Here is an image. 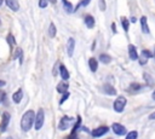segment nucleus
Masks as SVG:
<instances>
[{"instance_id":"bb28decb","label":"nucleus","mask_w":155,"mask_h":139,"mask_svg":"<svg viewBox=\"0 0 155 139\" xmlns=\"http://www.w3.org/2000/svg\"><path fill=\"white\" fill-rule=\"evenodd\" d=\"M6 40H7V44L10 45V47H11V48H12V47H13V46L16 45L15 37H13V35H12V34H8V35H7V39H6Z\"/></svg>"},{"instance_id":"f704fd0d","label":"nucleus","mask_w":155,"mask_h":139,"mask_svg":"<svg viewBox=\"0 0 155 139\" xmlns=\"http://www.w3.org/2000/svg\"><path fill=\"white\" fill-rule=\"evenodd\" d=\"M5 99V92L4 91H0V103Z\"/></svg>"},{"instance_id":"e433bc0d","label":"nucleus","mask_w":155,"mask_h":139,"mask_svg":"<svg viewBox=\"0 0 155 139\" xmlns=\"http://www.w3.org/2000/svg\"><path fill=\"white\" fill-rule=\"evenodd\" d=\"M5 83H6V82H5L4 80H0V87H2V86H5Z\"/></svg>"},{"instance_id":"b1692460","label":"nucleus","mask_w":155,"mask_h":139,"mask_svg":"<svg viewBox=\"0 0 155 139\" xmlns=\"http://www.w3.org/2000/svg\"><path fill=\"white\" fill-rule=\"evenodd\" d=\"M56 25H54V23L53 22H51L50 23V27H48V36L50 37H54V35H56Z\"/></svg>"},{"instance_id":"9d476101","label":"nucleus","mask_w":155,"mask_h":139,"mask_svg":"<svg viewBox=\"0 0 155 139\" xmlns=\"http://www.w3.org/2000/svg\"><path fill=\"white\" fill-rule=\"evenodd\" d=\"M84 22H85V25H86L88 29H92V28L94 27V24H96V21H94V18H93V16L90 15V13L85 15V17H84Z\"/></svg>"},{"instance_id":"c85d7f7f","label":"nucleus","mask_w":155,"mask_h":139,"mask_svg":"<svg viewBox=\"0 0 155 139\" xmlns=\"http://www.w3.org/2000/svg\"><path fill=\"white\" fill-rule=\"evenodd\" d=\"M98 5H99V10H101V11H105V8H107L105 0H99V1H98Z\"/></svg>"},{"instance_id":"423d86ee","label":"nucleus","mask_w":155,"mask_h":139,"mask_svg":"<svg viewBox=\"0 0 155 139\" xmlns=\"http://www.w3.org/2000/svg\"><path fill=\"white\" fill-rule=\"evenodd\" d=\"M127 51H128V57L131 60H138L139 59V53L137 51V47L133 45V44H130L128 47H127Z\"/></svg>"},{"instance_id":"473e14b6","label":"nucleus","mask_w":155,"mask_h":139,"mask_svg":"<svg viewBox=\"0 0 155 139\" xmlns=\"http://www.w3.org/2000/svg\"><path fill=\"white\" fill-rule=\"evenodd\" d=\"M138 62H139V64H140V65H145V64H147V62H148V59H147V58H144V57H142V56H139Z\"/></svg>"},{"instance_id":"f03ea898","label":"nucleus","mask_w":155,"mask_h":139,"mask_svg":"<svg viewBox=\"0 0 155 139\" xmlns=\"http://www.w3.org/2000/svg\"><path fill=\"white\" fill-rule=\"evenodd\" d=\"M126 104H127V99L124 97V95H119L115 100H114V103H113V109H114V111L115 112H122L124 110H125V106H126Z\"/></svg>"},{"instance_id":"4468645a","label":"nucleus","mask_w":155,"mask_h":139,"mask_svg":"<svg viewBox=\"0 0 155 139\" xmlns=\"http://www.w3.org/2000/svg\"><path fill=\"white\" fill-rule=\"evenodd\" d=\"M120 23H121V27H122L124 31H125V33H128L130 25H131V21H130L128 18H126V17H121V18H120Z\"/></svg>"},{"instance_id":"20e7f679","label":"nucleus","mask_w":155,"mask_h":139,"mask_svg":"<svg viewBox=\"0 0 155 139\" xmlns=\"http://www.w3.org/2000/svg\"><path fill=\"white\" fill-rule=\"evenodd\" d=\"M139 25H140V31L144 35H149L150 34V27L148 24V17L147 16H140V18H139Z\"/></svg>"},{"instance_id":"2eb2a0df","label":"nucleus","mask_w":155,"mask_h":139,"mask_svg":"<svg viewBox=\"0 0 155 139\" xmlns=\"http://www.w3.org/2000/svg\"><path fill=\"white\" fill-rule=\"evenodd\" d=\"M142 88H143L142 83H138V82H132V83H130L128 91H130L131 93H137V92H139Z\"/></svg>"},{"instance_id":"dca6fc26","label":"nucleus","mask_w":155,"mask_h":139,"mask_svg":"<svg viewBox=\"0 0 155 139\" xmlns=\"http://www.w3.org/2000/svg\"><path fill=\"white\" fill-rule=\"evenodd\" d=\"M68 87H69V85H68V83H65L64 81H62V82H58V85H57L56 89L58 91V93L64 94L65 92H68Z\"/></svg>"},{"instance_id":"72a5a7b5","label":"nucleus","mask_w":155,"mask_h":139,"mask_svg":"<svg viewBox=\"0 0 155 139\" xmlns=\"http://www.w3.org/2000/svg\"><path fill=\"white\" fill-rule=\"evenodd\" d=\"M111 30H113V33H114V34H116V33H117V30H116V24H115L114 22L111 23Z\"/></svg>"},{"instance_id":"cd10ccee","label":"nucleus","mask_w":155,"mask_h":139,"mask_svg":"<svg viewBox=\"0 0 155 139\" xmlns=\"http://www.w3.org/2000/svg\"><path fill=\"white\" fill-rule=\"evenodd\" d=\"M17 57H19V63H22V60H23V51H22V48H17L16 50L13 58H17Z\"/></svg>"},{"instance_id":"7c9ffc66","label":"nucleus","mask_w":155,"mask_h":139,"mask_svg":"<svg viewBox=\"0 0 155 139\" xmlns=\"http://www.w3.org/2000/svg\"><path fill=\"white\" fill-rule=\"evenodd\" d=\"M68 98H69V92H65V93L63 94V97L61 98V100H59V104H63V103H64V102H65Z\"/></svg>"},{"instance_id":"aec40b11","label":"nucleus","mask_w":155,"mask_h":139,"mask_svg":"<svg viewBox=\"0 0 155 139\" xmlns=\"http://www.w3.org/2000/svg\"><path fill=\"white\" fill-rule=\"evenodd\" d=\"M59 74H61V76H62V79L63 80H68L69 79V71L67 70V68L64 66V65H59Z\"/></svg>"},{"instance_id":"c756f323","label":"nucleus","mask_w":155,"mask_h":139,"mask_svg":"<svg viewBox=\"0 0 155 139\" xmlns=\"http://www.w3.org/2000/svg\"><path fill=\"white\" fill-rule=\"evenodd\" d=\"M90 1H91V0H81V1L78 4V6L75 7V10H78L80 6H87V5L90 4ZM75 10H74V11H75Z\"/></svg>"},{"instance_id":"0eeeda50","label":"nucleus","mask_w":155,"mask_h":139,"mask_svg":"<svg viewBox=\"0 0 155 139\" xmlns=\"http://www.w3.org/2000/svg\"><path fill=\"white\" fill-rule=\"evenodd\" d=\"M71 121H73L71 117H69V116H63V117L61 118V121L58 122V129H61V131L68 129V127L71 124Z\"/></svg>"},{"instance_id":"7ed1b4c3","label":"nucleus","mask_w":155,"mask_h":139,"mask_svg":"<svg viewBox=\"0 0 155 139\" xmlns=\"http://www.w3.org/2000/svg\"><path fill=\"white\" fill-rule=\"evenodd\" d=\"M44 120H45V112H44V109L40 108L39 111H38V114H36V116H35V123H34V127H35L36 131H39L42 127Z\"/></svg>"},{"instance_id":"c9c22d12","label":"nucleus","mask_w":155,"mask_h":139,"mask_svg":"<svg viewBox=\"0 0 155 139\" xmlns=\"http://www.w3.org/2000/svg\"><path fill=\"white\" fill-rule=\"evenodd\" d=\"M149 118H150V120H155V111L149 115Z\"/></svg>"},{"instance_id":"4c0bfd02","label":"nucleus","mask_w":155,"mask_h":139,"mask_svg":"<svg viewBox=\"0 0 155 139\" xmlns=\"http://www.w3.org/2000/svg\"><path fill=\"white\" fill-rule=\"evenodd\" d=\"M131 22H132V23L137 22V18H136V17H132V18H131Z\"/></svg>"},{"instance_id":"1a4fd4ad","label":"nucleus","mask_w":155,"mask_h":139,"mask_svg":"<svg viewBox=\"0 0 155 139\" xmlns=\"http://www.w3.org/2000/svg\"><path fill=\"white\" fill-rule=\"evenodd\" d=\"M10 118H11V116H10V114L8 112H2V120H1V124H0V131L1 132H5L6 131V128H7V124H8V122H10Z\"/></svg>"},{"instance_id":"412c9836","label":"nucleus","mask_w":155,"mask_h":139,"mask_svg":"<svg viewBox=\"0 0 155 139\" xmlns=\"http://www.w3.org/2000/svg\"><path fill=\"white\" fill-rule=\"evenodd\" d=\"M99 60L103 63V64H109L111 62V57L108 54V53H101L99 54Z\"/></svg>"},{"instance_id":"2f4dec72","label":"nucleus","mask_w":155,"mask_h":139,"mask_svg":"<svg viewBox=\"0 0 155 139\" xmlns=\"http://www.w3.org/2000/svg\"><path fill=\"white\" fill-rule=\"evenodd\" d=\"M47 2H48V0H39V7L45 8L47 6Z\"/></svg>"},{"instance_id":"f3484780","label":"nucleus","mask_w":155,"mask_h":139,"mask_svg":"<svg viewBox=\"0 0 155 139\" xmlns=\"http://www.w3.org/2000/svg\"><path fill=\"white\" fill-rule=\"evenodd\" d=\"M88 66H90V69H91L92 73H96L97 69H98V62H97V59L93 58V57H91L88 59Z\"/></svg>"},{"instance_id":"393cba45","label":"nucleus","mask_w":155,"mask_h":139,"mask_svg":"<svg viewBox=\"0 0 155 139\" xmlns=\"http://www.w3.org/2000/svg\"><path fill=\"white\" fill-rule=\"evenodd\" d=\"M62 1H63V5H64V10H65L67 12H73V11H74L71 2H69V1H67V0H62Z\"/></svg>"},{"instance_id":"ddd939ff","label":"nucleus","mask_w":155,"mask_h":139,"mask_svg":"<svg viewBox=\"0 0 155 139\" xmlns=\"http://www.w3.org/2000/svg\"><path fill=\"white\" fill-rule=\"evenodd\" d=\"M6 6L8 8H11L12 11H18L19 10V2L18 0H5Z\"/></svg>"},{"instance_id":"c03bdc74","label":"nucleus","mask_w":155,"mask_h":139,"mask_svg":"<svg viewBox=\"0 0 155 139\" xmlns=\"http://www.w3.org/2000/svg\"><path fill=\"white\" fill-rule=\"evenodd\" d=\"M109 139H110V138H109Z\"/></svg>"},{"instance_id":"5701e85b","label":"nucleus","mask_w":155,"mask_h":139,"mask_svg":"<svg viewBox=\"0 0 155 139\" xmlns=\"http://www.w3.org/2000/svg\"><path fill=\"white\" fill-rule=\"evenodd\" d=\"M143 79H144V81H145V83L148 86H153L154 85V80H153V77L148 73H143Z\"/></svg>"},{"instance_id":"6e6552de","label":"nucleus","mask_w":155,"mask_h":139,"mask_svg":"<svg viewBox=\"0 0 155 139\" xmlns=\"http://www.w3.org/2000/svg\"><path fill=\"white\" fill-rule=\"evenodd\" d=\"M108 131H109V127H108V126H101V127L94 128V129L91 132V134H92V137H94V138H99V137L107 134Z\"/></svg>"},{"instance_id":"a19ab883","label":"nucleus","mask_w":155,"mask_h":139,"mask_svg":"<svg viewBox=\"0 0 155 139\" xmlns=\"http://www.w3.org/2000/svg\"><path fill=\"white\" fill-rule=\"evenodd\" d=\"M2 1H4V0H0V6H1V4H2Z\"/></svg>"},{"instance_id":"58836bf2","label":"nucleus","mask_w":155,"mask_h":139,"mask_svg":"<svg viewBox=\"0 0 155 139\" xmlns=\"http://www.w3.org/2000/svg\"><path fill=\"white\" fill-rule=\"evenodd\" d=\"M151 98L155 100V89H154V91H153V93H151Z\"/></svg>"},{"instance_id":"39448f33","label":"nucleus","mask_w":155,"mask_h":139,"mask_svg":"<svg viewBox=\"0 0 155 139\" xmlns=\"http://www.w3.org/2000/svg\"><path fill=\"white\" fill-rule=\"evenodd\" d=\"M111 129H113V132L116 135H126L128 133L127 129H126V127L124 124H121V123H117V122H115V123L111 124Z\"/></svg>"},{"instance_id":"6ab92c4d","label":"nucleus","mask_w":155,"mask_h":139,"mask_svg":"<svg viewBox=\"0 0 155 139\" xmlns=\"http://www.w3.org/2000/svg\"><path fill=\"white\" fill-rule=\"evenodd\" d=\"M22 98H23V92H22V89L19 88V89H17V91L13 93L12 99H13L15 103H19V102L22 100Z\"/></svg>"},{"instance_id":"f8f14e48","label":"nucleus","mask_w":155,"mask_h":139,"mask_svg":"<svg viewBox=\"0 0 155 139\" xmlns=\"http://www.w3.org/2000/svg\"><path fill=\"white\" fill-rule=\"evenodd\" d=\"M74 48H75V40H74L73 37H69V39H68V42H67V53H68L69 57L73 56Z\"/></svg>"},{"instance_id":"37998d69","label":"nucleus","mask_w":155,"mask_h":139,"mask_svg":"<svg viewBox=\"0 0 155 139\" xmlns=\"http://www.w3.org/2000/svg\"><path fill=\"white\" fill-rule=\"evenodd\" d=\"M7 139H12V138H11V137H8V138H7Z\"/></svg>"},{"instance_id":"4be33fe9","label":"nucleus","mask_w":155,"mask_h":139,"mask_svg":"<svg viewBox=\"0 0 155 139\" xmlns=\"http://www.w3.org/2000/svg\"><path fill=\"white\" fill-rule=\"evenodd\" d=\"M80 126H81V117H80V116H78L76 122H75V124H74V127H73V129H71L70 135H76V131L79 129V127H80Z\"/></svg>"},{"instance_id":"a878e982","label":"nucleus","mask_w":155,"mask_h":139,"mask_svg":"<svg viewBox=\"0 0 155 139\" xmlns=\"http://www.w3.org/2000/svg\"><path fill=\"white\" fill-rule=\"evenodd\" d=\"M138 138V132L137 131H131L125 135V139H137Z\"/></svg>"},{"instance_id":"a211bd4d","label":"nucleus","mask_w":155,"mask_h":139,"mask_svg":"<svg viewBox=\"0 0 155 139\" xmlns=\"http://www.w3.org/2000/svg\"><path fill=\"white\" fill-rule=\"evenodd\" d=\"M140 56L147 58V59H151V58H154V51H150L148 48H143L140 51Z\"/></svg>"},{"instance_id":"f257e3e1","label":"nucleus","mask_w":155,"mask_h":139,"mask_svg":"<svg viewBox=\"0 0 155 139\" xmlns=\"http://www.w3.org/2000/svg\"><path fill=\"white\" fill-rule=\"evenodd\" d=\"M35 123V115H34V111L33 110H28L24 112V115L22 116V120H21V128L22 131L24 132H28L31 126Z\"/></svg>"},{"instance_id":"9b49d317","label":"nucleus","mask_w":155,"mask_h":139,"mask_svg":"<svg viewBox=\"0 0 155 139\" xmlns=\"http://www.w3.org/2000/svg\"><path fill=\"white\" fill-rule=\"evenodd\" d=\"M102 89H103V92H104L105 94H108V95H116V89H115V87L111 86L110 83H104L103 87H102Z\"/></svg>"},{"instance_id":"79ce46f5","label":"nucleus","mask_w":155,"mask_h":139,"mask_svg":"<svg viewBox=\"0 0 155 139\" xmlns=\"http://www.w3.org/2000/svg\"><path fill=\"white\" fill-rule=\"evenodd\" d=\"M154 58H155V48H154Z\"/></svg>"},{"instance_id":"ea45409f","label":"nucleus","mask_w":155,"mask_h":139,"mask_svg":"<svg viewBox=\"0 0 155 139\" xmlns=\"http://www.w3.org/2000/svg\"><path fill=\"white\" fill-rule=\"evenodd\" d=\"M48 1H50V2H52V4H56V1H57V0H48Z\"/></svg>"}]
</instances>
